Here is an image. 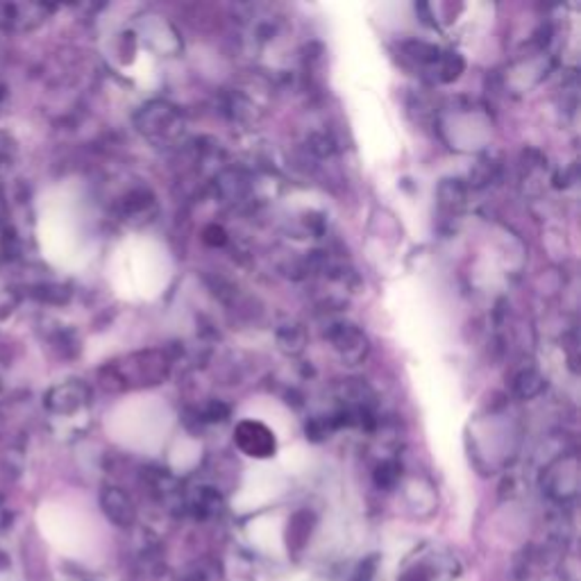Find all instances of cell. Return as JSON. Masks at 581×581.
<instances>
[{
	"instance_id": "1",
	"label": "cell",
	"mask_w": 581,
	"mask_h": 581,
	"mask_svg": "<svg viewBox=\"0 0 581 581\" xmlns=\"http://www.w3.org/2000/svg\"><path fill=\"white\" fill-rule=\"evenodd\" d=\"M166 354L150 350V353H139L125 359V363H112L103 371V384L107 389H128V386H148L159 384L168 375Z\"/></svg>"
},
{
	"instance_id": "15",
	"label": "cell",
	"mask_w": 581,
	"mask_h": 581,
	"mask_svg": "<svg viewBox=\"0 0 581 581\" xmlns=\"http://www.w3.org/2000/svg\"><path fill=\"white\" fill-rule=\"evenodd\" d=\"M228 234H225L223 228H219V225H211V228L205 229V241L210 246H223L225 241H228Z\"/></svg>"
},
{
	"instance_id": "8",
	"label": "cell",
	"mask_w": 581,
	"mask_h": 581,
	"mask_svg": "<svg viewBox=\"0 0 581 581\" xmlns=\"http://www.w3.org/2000/svg\"><path fill=\"white\" fill-rule=\"evenodd\" d=\"M309 532H311V515L307 514V511L293 515V520H290L289 524V548L300 550L302 545L307 543V539H309Z\"/></svg>"
},
{
	"instance_id": "2",
	"label": "cell",
	"mask_w": 581,
	"mask_h": 581,
	"mask_svg": "<svg viewBox=\"0 0 581 581\" xmlns=\"http://www.w3.org/2000/svg\"><path fill=\"white\" fill-rule=\"evenodd\" d=\"M137 121L139 130L159 143L173 141L182 132V116L177 114L175 107L164 105V103H150L148 107H143Z\"/></svg>"
},
{
	"instance_id": "9",
	"label": "cell",
	"mask_w": 581,
	"mask_h": 581,
	"mask_svg": "<svg viewBox=\"0 0 581 581\" xmlns=\"http://www.w3.org/2000/svg\"><path fill=\"white\" fill-rule=\"evenodd\" d=\"M463 71V59L459 53H443L439 59V67H436V76H439L441 82H452L461 76Z\"/></svg>"
},
{
	"instance_id": "5",
	"label": "cell",
	"mask_w": 581,
	"mask_h": 581,
	"mask_svg": "<svg viewBox=\"0 0 581 581\" xmlns=\"http://www.w3.org/2000/svg\"><path fill=\"white\" fill-rule=\"evenodd\" d=\"M89 402V391L86 386L77 384V381H68V384L58 386L48 393V409L53 414H73V411L82 409Z\"/></svg>"
},
{
	"instance_id": "10",
	"label": "cell",
	"mask_w": 581,
	"mask_h": 581,
	"mask_svg": "<svg viewBox=\"0 0 581 581\" xmlns=\"http://www.w3.org/2000/svg\"><path fill=\"white\" fill-rule=\"evenodd\" d=\"M220 506H223V500H220L219 491H214V488H201V491H198V497H196L198 515H202V518L214 515L216 511H220Z\"/></svg>"
},
{
	"instance_id": "6",
	"label": "cell",
	"mask_w": 581,
	"mask_h": 581,
	"mask_svg": "<svg viewBox=\"0 0 581 581\" xmlns=\"http://www.w3.org/2000/svg\"><path fill=\"white\" fill-rule=\"evenodd\" d=\"M103 509L110 515L112 523L123 524V527L134 523V505L121 488L112 487L103 491Z\"/></svg>"
},
{
	"instance_id": "11",
	"label": "cell",
	"mask_w": 581,
	"mask_h": 581,
	"mask_svg": "<svg viewBox=\"0 0 581 581\" xmlns=\"http://www.w3.org/2000/svg\"><path fill=\"white\" fill-rule=\"evenodd\" d=\"M375 481L380 488H393L400 481V466L396 461H381L375 470Z\"/></svg>"
},
{
	"instance_id": "12",
	"label": "cell",
	"mask_w": 581,
	"mask_h": 581,
	"mask_svg": "<svg viewBox=\"0 0 581 581\" xmlns=\"http://www.w3.org/2000/svg\"><path fill=\"white\" fill-rule=\"evenodd\" d=\"M541 386H543V381H541V377L536 375L534 371H524L523 375L515 380V391L523 398L536 396V393L541 391Z\"/></svg>"
},
{
	"instance_id": "3",
	"label": "cell",
	"mask_w": 581,
	"mask_h": 581,
	"mask_svg": "<svg viewBox=\"0 0 581 581\" xmlns=\"http://www.w3.org/2000/svg\"><path fill=\"white\" fill-rule=\"evenodd\" d=\"M234 443L253 459H268L277 450L275 434L259 420H241L234 429Z\"/></svg>"
},
{
	"instance_id": "7",
	"label": "cell",
	"mask_w": 581,
	"mask_h": 581,
	"mask_svg": "<svg viewBox=\"0 0 581 581\" xmlns=\"http://www.w3.org/2000/svg\"><path fill=\"white\" fill-rule=\"evenodd\" d=\"M277 344L289 354L302 353V348H305V329L300 325H284L277 332Z\"/></svg>"
},
{
	"instance_id": "14",
	"label": "cell",
	"mask_w": 581,
	"mask_h": 581,
	"mask_svg": "<svg viewBox=\"0 0 581 581\" xmlns=\"http://www.w3.org/2000/svg\"><path fill=\"white\" fill-rule=\"evenodd\" d=\"M400 581H434V577H432V570H429L425 563H418V566L409 568V570L402 575Z\"/></svg>"
},
{
	"instance_id": "4",
	"label": "cell",
	"mask_w": 581,
	"mask_h": 581,
	"mask_svg": "<svg viewBox=\"0 0 581 581\" xmlns=\"http://www.w3.org/2000/svg\"><path fill=\"white\" fill-rule=\"evenodd\" d=\"M327 338L332 341L334 350H336L350 366H357L366 359L368 354V341L359 327L350 323H336L329 327Z\"/></svg>"
},
{
	"instance_id": "13",
	"label": "cell",
	"mask_w": 581,
	"mask_h": 581,
	"mask_svg": "<svg viewBox=\"0 0 581 581\" xmlns=\"http://www.w3.org/2000/svg\"><path fill=\"white\" fill-rule=\"evenodd\" d=\"M202 416H205L202 420H207V423H223V420L229 418V407L223 405V402H210Z\"/></svg>"
}]
</instances>
